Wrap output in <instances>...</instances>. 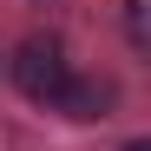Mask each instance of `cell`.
<instances>
[{"instance_id": "cell-1", "label": "cell", "mask_w": 151, "mask_h": 151, "mask_svg": "<svg viewBox=\"0 0 151 151\" xmlns=\"http://www.w3.org/2000/svg\"><path fill=\"white\" fill-rule=\"evenodd\" d=\"M66 79H72V66H66V46L59 40H27L13 53V86L27 99H40V105H53Z\"/></svg>"}, {"instance_id": "cell-2", "label": "cell", "mask_w": 151, "mask_h": 151, "mask_svg": "<svg viewBox=\"0 0 151 151\" xmlns=\"http://www.w3.org/2000/svg\"><path fill=\"white\" fill-rule=\"evenodd\" d=\"M112 99H118V92H112L105 79H66L53 105L72 112V118H105V112H112Z\"/></svg>"}, {"instance_id": "cell-3", "label": "cell", "mask_w": 151, "mask_h": 151, "mask_svg": "<svg viewBox=\"0 0 151 151\" xmlns=\"http://www.w3.org/2000/svg\"><path fill=\"white\" fill-rule=\"evenodd\" d=\"M132 40L145 46V0H132Z\"/></svg>"}, {"instance_id": "cell-4", "label": "cell", "mask_w": 151, "mask_h": 151, "mask_svg": "<svg viewBox=\"0 0 151 151\" xmlns=\"http://www.w3.org/2000/svg\"><path fill=\"white\" fill-rule=\"evenodd\" d=\"M125 151H151V138H132V145H125Z\"/></svg>"}]
</instances>
